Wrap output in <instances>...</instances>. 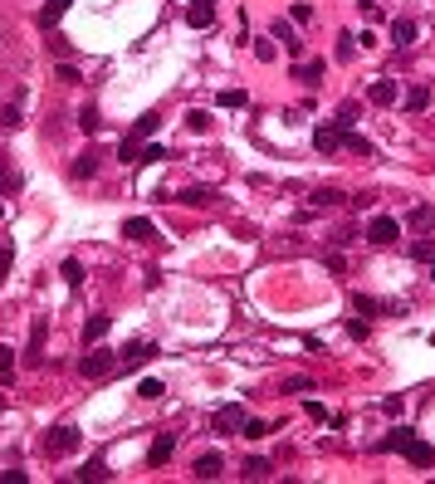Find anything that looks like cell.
<instances>
[{"instance_id": "cell-1", "label": "cell", "mask_w": 435, "mask_h": 484, "mask_svg": "<svg viewBox=\"0 0 435 484\" xmlns=\"http://www.w3.org/2000/svg\"><path fill=\"white\" fill-rule=\"evenodd\" d=\"M157 127H162V113H142V117L127 127V137H122V147H117V162H137V157H142V142H147Z\"/></svg>"}, {"instance_id": "cell-2", "label": "cell", "mask_w": 435, "mask_h": 484, "mask_svg": "<svg viewBox=\"0 0 435 484\" xmlns=\"http://www.w3.org/2000/svg\"><path fill=\"white\" fill-rule=\"evenodd\" d=\"M79 372H84L89 382H103V377H112V372H117V357H112V352H84Z\"/></svg>"}, {"instance_id": "cell-3", "label": "cell", "mask_w": 435, "mask_h": 484, "mask_svg": "<svg viewBox=\"0 0 435 484\" xmlns=\"http://www.w3.org/2000/svg\"><path fill=\"white\" fill-rule=\"evenodd\" d=\"M44 450H49V455H69V450H79V431H74V426H54V431L44 435Z\"/></svg>"}, {"instance_id": "cell-4", "label": "cell", "mask_w": 435, "mask_h": 484, "mask_svg": "<svg viewBox=\"0 0 435 484\" xmlns=\"http://www.w3.org/2000/svg\"><path fill=\"white\" fill-rule=\"evenodd\" d=\"M245 421H249V416H245V406H235V401H230V406H220V411H216V421H211V426L225 431V435H240V431H245Z\"/></svg>"}, {"instance_id": "cell-5", "label": "cell", "mask_w": 435, "mask_h": 484, "mask_svg": "<svg viewBox=\"0 0 435 484\" xmlns=\"http://www.w3.org/2000/svg\"><path fill=\"white\" fill-rule=\"evenodd\" d=\"M396 235H401V225H396L391 215H377V220L367 225V240H372V245H382V250H387V245H396Z\"/></svg>"}, {"instance_id": "cell-6", "label": "cell", "mask_w": 435, "mask_h": 484, "mask_svg": "<svg viewBox=\"0 0 435 484\" xmlns=\"http://www.w3.org/2000/svg\"><path fill=\"white\" fill-rule=\"evenodd\" d=\"M401 455H406V465H421V470H435V445H426V440H406L401 445Z\"/></svg>"}, {"instance_id": "cell-7", "label": "cell", "mask_w": 435, "mask_h": 484, "mask_svg": "<svg viewBox=\"0 0 435 484\" xmlns=\"http://www.w3.org/2000/svg\"><path fill=\"white\" fill-rule=\"evenodd\" d=\"M147 357H157V348L137 338V343H127V348L117 352V367H137V362H147Z\"/></svg>"}, {"instance_id": "cell-8", "label": "cell", "mask_w": 435, "mask_h": 484, "mask_svg": "<svg viewBox=\"0 0 435 484\" xmlns=\"http://www.w3.org/2000/svg\"><path fill=\"white\" fill-rule=\"evenodd\" d=\"M171 450H176V431H162V435L152 440V455H147V460H152V470H162V465L171 460Z\"/></svg>"}, {"instance_id": "cell-9", "label": "cell", "mask_w": 435, "mask_h": 484, "mask_svg": "<svg viewBox=\"0 0 435 484\" xmlns=\"http://www.w3.org/2000/svg\"><path fill=\"white\" fill-rule=\"evenodd\" d=\"M122 235H127V240H137V245H152V240H157V230H152V220H142V215H132V220H122Z\"/></svg>"}, {"instance_id": "cell-10", "label": "cell", "mask_w": 435, "mask_h": 484, "mask_svg": "<svg viewBox=\"0 0 435 484\" xmlns=\"http://www.w3.org/2000/svg\"><path fill=\"white\" fill-rule=\"evenodd\" d=\"M44 333H49V323H44V318H34V328H30V348H25V362H30V367L44 357Z\"/></svg>"}, {"instance_id": "cell-11", "label": "cell", "mask_w": 435, "mask_h": 484, "mask_svg": "<svg viewBox=\"0 0 435 484\" xmlns=\"http://www.w3.org/2000/svg\"><path fill=\"white\" fill-rule=\"evenodd\" d=\"M352 303H357V313H362V318H377V313H401L396 303H382V298H372V293H357Z\"/></svg>"}, {"instance_id": "cell-12", "label": "cell", "mask_w": 435, "mask_h": 484, "mask_svg": "<svg viewBox=\"0 0 435 484\" xmlns=\"http://www.w3.org/2000/svg\"><path fill=\"white\" fill-rule=\"evenodd\" d=\"M211 20H216V5H211V0H196V5L186 10V25H191V30H206Z\"/></svg>"}, {"instance_id": "cell-13", "label": "cell", "mask_w": 435, "mask_h": 484, "mask_svg": "<svg viewBox=\"0 0 435 484\" xmlns=\"http://www.w3.org/2000/svg\"><path fill=\"white\" fill-rule=\"evenodd\" d=\"M98 162H103L98 152H79V157H74V177H79V182H93V177H98Z\"/></svg>"}, {"instance_id": "cell-14", "label": "cell", "mask_w": 435, "mask_h": 484, "mask_svg": "<svg viewBox=\"0 0 435 484\" xmlns=\"http://www.w3.org/2000/svg\"><path fill=\"white\" fill-rule=\"evenodd\" d=\"M323 74H327V64H323V59H309V64H304V69H299V64H294V79H304V84H309V89H318V84H323Z\"/></svg>"}, {"instance_id": "cell-15", "label": "cell", "mask_w": 435, "mask_h": 484, "mask_svg": "<svg viewBox=\"0 0 435 484\" xmlns=\"http://www.w3.org/2000/svg\"><path fill=\"white\" fill-rule=\"evenodd\" d=\"M367 98H372L377 108H387V103H396V84H391V79H372V89H367Z\"/></svg>"}, {"instance_id": "cell-16", "label": "cell", "mask_w": 435, "mask_h": 484, "mask_svg": "<svg viewBox=\"0 0 435 484\" xmlns=\"http://www.w3.org/2000/svg\"><path fill=\"white\" fill-rule=\"evenodd\" d=\"M274 39H284V49H289L294 59L304 54V39H294V25H289V20H274Z\"/></svg>"}, {"instance_id": "cell-17", "label": "cell", "mask_w": 435, "mask_h": 484, "mask_svg": "<svg viewBox=\"0 0 435 484\" xmlns=\"http://www.w3.org/2000/svg\"><path fill=\"white\" fill-rule=\"evenodd\" d=\"M64 10H69V0H44V10H39V30H54V25L64 20Z\"/></svg>"}, {"instance_id": "cell-18", "label": "cell", "mask_w": 435, "mask_h": 484, "mask_svg": "<svg viewBox=\"0 0 435 484\" xmlns=\"http://www.w3.org/2000/svg\"><path fill=\"white\" fill-rule=\"evenodd\" d=\"M220 470H225V460H220V455H201L191 475H196V480H220Z\"/></svg>"}, {"instance_id": "cell-19", "label": "cell", "mask_w": 435, "mask_h": 484, "mask_svg": "<svg viewBox=\"0 0 435 484\" xmlns=\"http://www.w3.org/2000/svg\"><path fill=\"white\" fill-rule=\"evenodd\" d=\"M79 480H84V484H98V480H112V470L103 465V455H93V460L79 470Z\"/></svg>"}, {"instance_id": "cell-20", "label": "cell", "mask_w": 435, "mask_h": 484, "mask_svg": "<svg viewBox=\"0 0 435 484\" xmlns=\"http://www.w3.org/2000/svg\"><path fill=\"white\" fill-rule=\"evenodd\" d=\"M391 39H396L401 49H411V44H416V20H406V15H401V20L391 25Z\"/></svg>"}, {"instance_id": "cell-21", "label": "cell", "mask_w": 435, "mask_h": 484, "mask_svg": "<svg viewBox=\"0 0 435 484\" xmlns=\"http://www.w3.org/2000/svg\"><path fill=\"white\" fill-rule=\"evenodd\" d=\"M269 470H274V465H269L264 455H249V460L240 465V475H245V480H269Z\"/></svg>"}, {"instance_id": "cell-22", "label": "cell", "mask_w": 435, "mask_h": 484, "mask_svg": "<svg viewBox=\"0 0 435 484\" xmlns=\"http://www.w3.org/2000/svg\"><path fill=\"white\" fill-rule=\"evenodd\" d=\"M313 147H318V152H337V147H342V132H337V127H318V132H313Z\"/></svg>"}, {"instance_id": "cell-23", "label": "cell", "mask_w": 435, "mask_h": 484, "mask_svg": "<svg viewBox=\"0 0 435 484\" xmlns=\"http://www.w3.org/2000/svg\"><path fill=\"white\" fill-rule=\"evenodd\" d=\"M103 333H108V313H93V318H89V323H84V343H89V348H93V343H98V338H103Z\"/></svg>"}, {"instance_id": "cell-24", "label": "cell", "mask_w": 435, "mask_h": 484, "mask_svg": "<svg viewBox=\"0 0 435 484\" xmlns=\"http://www.w3.org/2000/svg\"><path fill=\"white\" fill-rule=\"evenodd\" d=\"M176 200H181V205H196V210H201V205H211V200H216V191H206V186H186V191L176 196Z\"/></svg>"}, {"instance_id": "cell-25", "label": "cell", "mask_w": 435, "mask_h": 484, "mask_svg": "<svg viewBox=\"0 0 435 484\" xmlns=\"http://www.w3.org/2000/svg\"><path fill=\"white\" fill-rule=\"evenodd\" d=\"M352 122H357V103H342V108H337V122H332V127H337V132H352Z\"/></svg>"}, {"instance_id": "cell-26", "label": "cell", "mask_w": 435, "mask_h": 484, "mask_svg": "<svg viewBox=\"0 0 435 484\" xmlns=\"http://www.w3.org/2000/svg\"><path fill=\"white\" fill-rule=\"evenodd\" d=\"M59 274H64V284H69V289H79V284H84V265H79V260H64V269H59Z\"/></svg>"}, {"instance_id": "cell-27", "label": "cell", "mask_w": 435, "mask_h": 484, "mask_svg": "<svg viewBox=\"0 0 435 484\" xmlns=\"http://www.w3.org/2000/svg\"><path fill=\"white\" fill-rule=\"evenodd\" d=\"M435 225V210L431 205H416V210H411V230H431Z\"/></svg>"}, {"instance_id": "cell-28", "label": "cell", "mask_w": 435, "mask_h": 484, "mask_svg": "<svg viewBox=\"0 0 435 484\" xmlns=\"http://www.w3.org/2000/svg\"><path fill=\"white\" fill-rule=\"evenodd\" d=\"M411 260H421V265H435V240H416V245H411Z\"/></svg>"}, {"instance_id": "cell-29", "label": "cell", "mask_w": 435, "mask_h": 484, "mask_svg": "<svg viewBox=\"0 0 435 484\" xmlns=\"http://www.w3.org/2000/svg\"><path fill=\"white\" fill-rule=\"evenodd\" d=\"M162 382H157V377H147V382H137V396H142V401H157V396H162Z\"/></svg>"}, {"instance_id": "cell-30", "label": "cell", "mask_w": 435, "mask_h": 484, "mask_svg": "<svg viewBox=\"0 0 435 484\" xmlns=\"http://www.w3.org/2000/svg\"><path fill=\"white\" fill-rule=\"evenodd\" d=\"M186 127H191V132H211V113H201V108L186 113Z\"/></svg>"}, {"instance_id": "cell-31", "label": "cell", "mask_w": 435, "mask_h": 484, "mask_svg": "<svg viewBox=\"0 0 435 484\" xmlns=\"http://www.w3.org/2000/svg\"><path fill=\"white\" fill-rule=\"evenodd\" d=\"M15 377V348H0V382Z\"/></svg>"}, {"instance_id": "cell-32", "label": "cell", "mask_w": 435, "mask_h": 484, "mask_svg": "<svg viewBox=\"0 0 435 484\" xmlns=\"http://www.w3.org/2000/svg\"><path fill=\"white\" fill-rule=\"evenodd\" d=\"M313 205H342V191H337V186H323V191H313Z\"/></svg>"}, {"instance_id": "cell-33", "label": "cell", "mask_w": 435, "mask_h": 484, "mask_svg": "<svg viewBox=\"0 0 435 484\" xmlns=\"http://www.w3.org/2000/svg\"><path fill=\"white\" fill-rule=\"evenodd\" d=\"M426 103H431V94H426V89H411V94H406V113H421Z\"/></svg>"}, {"instance_id": "cell-34", "label": "cell", "mask_w": 435, "mask_h": 484, "mask_svg": "<svg viewBox=\"0 0 435 484\" xmlns=\"http://www.w3.org/2000/svg\"><path fill=\"white\" fill-rule=\"evenodd\" d=\"M342 147H352V152H362V157L372 152V142H367V137H357V132H342Z\"/></svg>"}, {"instance_id": "cell-35", "label": "cell", "mask_w": 435, "mask_h": 484, "mask_svg": "<svg viewBox=\"0 0 435 484\" xmlns=\"http://www.w3.org/2000/svg\"><path fill=\"white\" fill-rule=\"evenodd\" d=\"M137 162H167V147H157V142H142V157Z\"/></svg>"}, {"instance_id": "cell-36", "label": "cell", "mask_w": 435, "mask_h": 484, "mask_svg": "<svg viewBox=\"0 0 435 484\" xmlns=\"http://www.w3.org/2000/svg\"><path fill=\"white\" fill-rule=\"evenodd\" d=\"M0 127H20V103H5L0 108Z\"/></svg>"}, {"instance_id": "cell-37", "label": "cell", "mask_w": 435, "mask_h": 484, "mask_svg": "<svg viewBox=\"0 0 435 484\" xmlns=\"http://www.w3.org/2000/svg\"><path fill=\"white\" fill-rule=\"evenodd\" d=\"M15 186H20V177L5 167V152H0V191H15Z\"/></svg>"}, {"instance_id": "cell-38", "label": "cell", "mask_w": 435, "mask_h": 484, "mask_svg": "<svg viewBox=\"0 0 435 484\" xmlns=\"http://www.w3.org/2000/svg\"><path fill=\"white\" fill-rule=\"evenodd\" d=\"M79 127H84V132H98V108H84V113H79Z\"/></svg>"}, {"instance_id": "cell-39", "label": "cell", "mask_w": 435, "mask_h": 484, "mask_svg": "<svg viewBox=\"0 0 435 484\" xmlns=\"http://www.w3.org/2000/svg\"><path fill=\"white\" fill-rule=\"evenodd\" d=\"M10 265H15V245H0V284H5V274H10Z\"/></svg>"}, {"instance_id": "cell-40", "label": "cell", "mask_w": 435, "mask_h": 484, "mask_svg": "<svg viewBox=\"0 0 435 484\" xmlns=\"http://www.w3.org/2000/svg\"><path fill=\"white\" fill-rule=\"evenodd\" d=\"M323 265H327V274H347V260H342V250H332Z\"/></svg>"}, {"instance_id": "cell-41", "label": "cell", "mask_w": 435, "mask_h": 484, "mask_svg": "<svg viewBox=\"0 0 435 484\" xmlns=\"http://www.w3.org/2000/svg\"><path fill=\"white\" fill-rule=\"evenodd\" d=\"M220 108H245V94H240V89H225V94H220Z\"/></svg>"}, {"instance_id": "cell-42", "label": "cell", "mask_w": 435, "mask_h": 484, "mask_svg": "<svg viewBox=\"0 0 435 484\" xmlns=\"http://www.w3.org/2000/svg\"><path fill=\"white\" fill-rule=\"evenodd\" d=\"M240 435H249V440H259V435H269V426L264 421H245V431Z\"/></svg>"}, {"instance_id": "cell-43", "label": "cell", "mask_w": 435, "mask_h": 484, "mask_svg": "<svg viewBox=\"0 0 435 484\" xmlns=\"http://www.w3.org/2000/svg\"><path fill=\"white\" fill-rule=\"evenodd\" d=\"M284 391H294V396H299V391H313V382H309V377H289Z\"/></svg>"}, {"instance_id": "cell-44", "label": "cell", "mask_w": 435, "mask_h": 484, "mask_svg": "<svg viewBox=\"0 0 435 484\" xmlns=\"http://www.w3.org/2000/svg\"><path fill=\"white\" fill-rule=\"evenodd\" d=\"M254 54H259V64H269V59H274V44H269V39H254Z\"/></svg>"}, {"instance_id": "cell-45", "label": "cell", "mask_w": 435, "mask_h": 484, "mask_svg": "<svg viewBox=\"0 0 435 484\" xmlns=\"http://www.w3.org/2000/svg\"><path fill=\"white\" fill-rule=\"evenodd\" d=\"M401 406H406V396H387V401H382L387 416H401Z\"/></svg>"}, {"instance_id": "cell-46", "label": "cell", "mask_w": 435, "mask_h": 484, "mask_svg": "<svg viewBox=\"0 0 435 484\" xmlns=\"http://www.w3.org/2000/svg\"><path fill=\"white\" fill-rule=\"evenodd\" d=\"M289 20H294V25H309V20H313V10H309V5H294V15H289Z\"/></svg>"}, {"instance_id": "cell-47", "label": "cell", "mask_w": 435, "mask_h": 484, "mask_svg": "<svg viewBox=\"0 0 435 484\" xmlns=\"http://www.w3.org/2000/svg\"><path fill=\"white\" fill-rule=\"evenodd\" d=\"M59 79H64V84H79V79H84V74H79V69H74V64H59Z\"/></svg>"}, {"instance_id": "cell-48", "label": "cell", "mask_w": 435, "mask_h": 484, "mask_svg": "<svg viewBox=\"0 0 435 484\" xmlns=\"http://www.w3.org/2000/svg\"><path fill=\"white\" fill-rule=\"evenodd\" d=\"M357 10H362L367 20H377V15H382V10H377V0H357Z\"/></svg>"}, {"instance_id": "cell-49", "label": "cell", "mask_w": 435, "mask_h": 484, "mask_svg": "<svg viewBox=\"0 0 435 484\" xmlns=\"http://www.w3.org/2000/svg\"><path fill=\"white\" fill-rule=\"evenodd\" d=\"M431 279H435V265H431Z\"/></svg>"}, {"instance_id": "cell-50", "label": "cell", "mask_w": 435, "mask_h": 484, "mask_svg": "<svg viewBox=\"0 0 435 484\" xmlns=\"http://www.w3.org/2000/svg\"><path fill=\"white\" fill-rule=\"evenodd\" d=\"M0 215H5V210H0Z\"/></svg>"}]
</instances>
